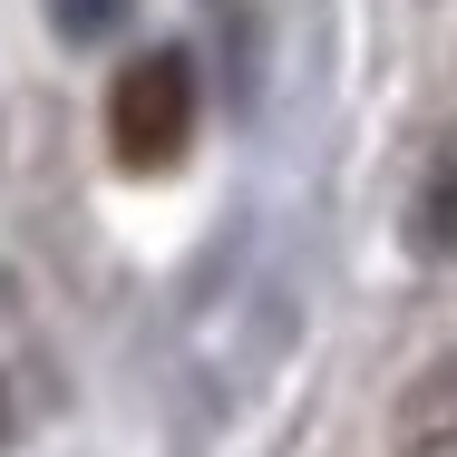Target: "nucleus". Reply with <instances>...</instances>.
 <instances>
[{"instance_id": "obj_1", "label": "nucleus", "mask_w": 457, "mask_h": 457, "mask_svg": "<svg viewBox=\"0 0 457 457\" xmlns=\"http://www.w3.org/2000/svg\"><path fill=\"white\" fill-rule=\"evenodd\" d=\"M185 137H195V69H185L176 49L127 59L117 88H107V146L127 166H176Z\"/></svg>"}, {"instance_id": "obj_2", "label": "nucleus", "mask_w": 457, "mask_h": 457, "mask_svg": "<svg viewBox=\"0 0 457 457\" xmlns=\"http://www.w3.org/2000/svg\"><path fill=\"white\" fill-rule=\"evenodd\" d=\"M409 234H419L428 253H457V166H438V176H428L419 214H409Z\"/></svg>"}, {"instance_id": "obj_3", "label": "nucleus", "mask_w": 457, "mask_h": 457, "mask_svg": "<svg viewBox=\"0 0 457 457\" xmlns=\"http://www.w3.org/2000/svg\"><path fill=\"white\" fill-rule=\"evenodd\" d=\"M59 10H69V20H59L69 39H97V29H117V20H127V0H59Z\"/></svg>"}, {"instance_id": "obj_4", "label": "nucleus", "mask_w": 457, "mask_h": 457, "mask_svg": "<svg viewBox=\"0 0 457 457\" xmlns=\"http://www.w3.org/2000/svg\"><path fill=\"white\" fill-rule=\"evenodd\" d=\"M0 428H10V389H0Z\"/></svg>"}]
</instances>
